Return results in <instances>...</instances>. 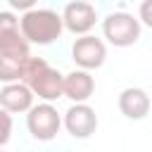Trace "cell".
<instances>
[{"label":"cell","instance_id":"obj_10","mask_svg":"<svg viewBox=\"0 0 152 152\" xmlns=\"http://www.w3.org/2000/svg\"><path fill=\"white\" fill-rule=\"evenodd\" d=\"M0 104L5 112H31L33 109V90L26 83H7L0 90Z\"/></svg>","mask_w":152,"mask_h":152},{"label":"cell","instance_id":"obj_7","mask_svg":"<svg viewBox=\"0 0 152 152\" xmlns=\"http://www.w3.org/2000/svg\"><path fill=\"white\" fill-rule=\"evenodd\" d=\"M64 128L71 138H90L97 131V114L90 104H71L64 112Z\"/></svg>","mask_w":152,"mask_h":152},{"label":"cell","instance_id":"obj_9","mask_svg":"<svg viewBox=\"0 0 152 152\" xmlns=\"http://www.w3.org/2000/svg\"><path fill=\"white\" fill-rule=\"evenodd\" d=\"M95 93V81L88 71L74 69L64 74V97H69L74 104H86Z\"/></svg>","mask_w":152,"mask_h":152},{"label":"cell","instance_id":"obj_13","mask_svg":"<svg viewBox=\"0 0 152 152\" xmlns=\"http://www.w3.org/2000/svg\"><path fill=\"white\" fill-rule=\"evenodd\" d=\"M14 28H19V21L10 12H0V31H14Z\"/></svg>","mask_w":152,"mask_h":152},{"label":"cell","instance_id":"obj_5","mask_svg":"<svg viewBox=\"0 0 152 152\" xmlns=\"http://www.w3.org/2000/svg\"><path fill=\"white\" fill-rule=\"evenodd\" d=\"M59 126H62V116L57 114V109H55L50 102L33 104V109L26 114V128H28V133H31L36 140H40V142L52 140V138L59 133Z\"/></svg>","mask_w":152,"mask_h":152},{"label":"cell","instance_id":"obj_3","mask_svg":"<svg viewBox=\"0 0 152 152\" xmlns=\"http://www.w3.org/2000/svg\"><path fill=\"white\" fill-rule=\"evenodd\" d=\"M28 59V40L21 36V31H0V81H5V86L21 83V71Z\"/></svg>","mask_w":152,"mask_h":152},{"label":"cell","instance_id":"obj_14","mask_svg":"<svg viewBox=\"0 0 152 152\" xmlns=\"http://www.w3.org/2000/svg\"><path fill=\"white\" fill-rule=\"evenodd\" d=\"M138 14H140V21H142L145 26H150V28H152V0H145V2L140 5Z\"/></svg>","mask_w":152,"mask_h":152},{"label":"cell","instance_id":"obj_6","mask_svg":"<svg viewBox=\"0 0 152 152\" xmlns=\"http://www.w3.org/2000/svg\"><path fill=\"white\" fill-rule=\"evenodd\" d=\"M71 59L83 71L100 69L104 64V59H107V48H104V43L100 38H95V36L88 33V36H81V38L74 40V45H71Z\"/></svg>","mask_w":152,"mask_h":152},{"label":"cell","instance_id":"obj_4","mask_svg":"<svg viewBox=\"0 0 152 152\" xmlns=\"http://www.w3.org/2000/svg\"><path fill=\"white\" fill-rule=\"evenodd\" d=\"M102 33L114 48H128L140 38V19L128 12H112L102 21Z\"/></svg>","mask_w":152,"mask_h":152},{"label":"cell","instance_id":"obj_15","mask_svg":"<svg viewBox=\"0 0 152 152\" xmlns=\"http://www.w3.org/2000/svg\"><path fill=\"white\" fill-rule=\"evenodd\" d=\"M10 5H12L14 10H26V12H31V10H36V5H33V0H10Z\"/></svg>","mask_w":152,"mask_h":152},{"label":"cell","instance_id":"obj_8","mask_svg":"<svg viewBox=\"0 0 152 152\" xmlns=\"http://www.w3.org/2000/svg\"><path fill=\"white\" fill-rule=\"evenodd\" d=\"M62 19H64V28L71 31L74 36H88V31L97 21V12H95V7L90 2L76 0V2L64 5Z\"/></svg>","mask_w":152,"mask_h":152},{"label":"cell","instance_id":"obj_2","mask_svg":"<svg viewBox=\"0 0 152 152\" xmlns=\"http://www.w3.org/2000/svg\"><path fill=\"white\" fill-rule=\"evenodd\" d=\"M19 31L21 36L33 43V45H50L55 43L62 31H64V19L55 10L48 7H36L31 12H24L19 19Z\"/></svg>","mask_w":152,"mask_h":152},{"label":"cell","instance_id":"obj_12","mask_svg":"<svg viewBox=\"0 0 152 152\" xmlns=\"http://www.w3.org/2000/svg\"><path fill=\"white\" fill-rule=\"evenodd\" d=\"M0 119H2V135H0V145L5 147V145H7V140H10V135H12V119H10V112H5V109H2Z\"/></svg>","mask_w":152,"mask_h":152},{"label":"cell","instance_id":"obj_16","mask_svg":"<svg viewBox=\"0 0 152 152\" xmlns=\"http://www.w3.org/2000/svg\"><path fill=\"white\" fill-rule=\"evenodd\" d=\"M2 152H7V150H2Z\"/></svg>","mask_w":152,"mask_h":152},{"label":"cell","instance_id":"obj_11","mask_svg":"<svg viewBox=\"0 0 152 152\" xmlns=\"http://www.w3.org/2000/svg\"><path fill=\"white\" fill-rule=\"evenodd\" d=\"M119 109L126 119H145L150 114V95L142 88H126L119 95Z\"/></svg>","mask_w":152,"mask_h":152},{"label":"cell","instance_id":"obj_1","mask_svg":"<svg viewBox=\"0 0 152 152\" xmlns=\"http://www.w3.org/2000/svg\"><path fill=\"white\" fill-rule=\"evenodd\" d=\"M21 83H26L33 95H38L43 102H55L64 97V74L52 69L43 57H31L24 64L21 71Z\"/></svg>","mask_w":152,"mask_h":152}]
</instances>
